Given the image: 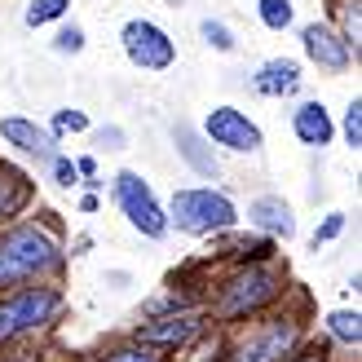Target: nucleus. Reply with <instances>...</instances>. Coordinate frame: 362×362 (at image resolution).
Returning a JSON list of instances; mask_svg holds the SVG:
<instances>
[{"label":"nucleus","instance_id":"4","mask_svg":"<svg viewBox=\"0 0 362 362\" xmlns=\"http://www.w3.org/2000/svg\"><path fill=\"white\" fill-rule=\"evenodd\" d=\"M66 310V296L53 283H35V287H18V292L0 296V345L23 340L31 332H45L49 322H58Z\"/></svg>","mask_w":362,"mask_h":362},{"label":"nucleus","instance_id":"31","mask_svg":"<svg viewBox=\"0 0 362 362\" xmlns=\"http://www.w3.org/2000/svg\"><path fill=\"white\" fill-rule=\"evenodd\" d=\"M287 362H332V358L322 354V349H300L296 358H287Z\"/></svg>","mask_w":362,"mask_h":362},{"label":"nucleus","instance_id":"10","mask_svg":"<svg viewBox=\"0 0 362 362\" xmlns=\"http://www.w3.org/2000/svg\"><path fill=\"white\" fill-rule=\"evenodd\" d=\"M300 49H305V58H310L318 71H332V76L349 71V62L358 58V53L345 45V35H340L336 27H327V23H305L300 27Z\"/></svg>","mask_w":362,"mask_h":362},{"label":"nucleus","instance_id":"1","mask_svg":"<svg viewBox=\"0 0 362 362\" xmlns=\"http://www.w3.org/2000/svg\"><path fill=\"white\" fill-rule=\"evenodd\" d=\"M62 265H66V252L53 239V230H45L40 221H23L0 234V287L40 283L49 274H58Z\"/></svg>","mask_w":362,"mask_h":362},{"label":"nucleus","instance_id":"27","mask_svg":"<svg viewBox=\"0 0 362 362\" xmlns=\"http://www.w3.org/2000/svg\"><path fill=\"white\" fill-rule=\"evenodd\" d=\"M49 168H53V181H58V186H80V173H76V159H66V155H53L49 159Z\"/></svg>","mask_w":362,"mask_h":362},{"label":"nucleus","instance_id":"26","mask_svg":"<svg viewBox=\"0 0 362 362\" xmlns=\"http://www.w3.org/2000/svg\"><path fill=\"white\" fill-rule=\"evenodd\" d=\"M340 133H345V141H349L354 151L362 146V102H358V98L345 106V119H340Z\"/></svg>","mask_w":362,"mask_h":362},{"label":"nucleus","instance_id":"6","mask_svg":"<svg viewBox=\"0 0 362 362\" xmlns=\"http://www.w3.org/2000/svg\"><path fill=\"white\" fill-rule=\"evenodd\" d=\"M111 199H115V208L124 212V221H129L137 234H146V239H164V234H168V212L155 199V190L146 186V177H141V173H133V168L115 173Z\"/></svg>","mask_w":362,"mask_h":362},{"label":"nucleus","instance_id":"19","mask_svg":"<svg viewBox=\"0 0 362 362\" xmlns=\"http://www.w3.org/2000/svg\"><path fill=\"white\" fill-rule=\"evenodd\" d=\"M98 362H168V354H159V349H151V345H141V340H119V345H111Z\"/></svg>","mask_w":362,"mask_h":362},{"label":"nucleus","instance_id":"15","mask_svg":"<svg viewBox=\"0 0 362 362\" xmlns=\"http://www.w3.org/2000/svg\"><path fill=\"white\" fill-rule=\"evenodd\" d=\"M173 141H177V155L199 173V177H221V159L208 146V137L190 129V124H173Z\"/></svg>","mask_w":362,"mask_h":362},{"label":"nucleus","instance_id":"13","mask_svg":"<svg viewBox=\"0 0 362 362\" xmlns=\"http://www.w3.org/2000/svg\"><path fill=\"white\" fill-rule=\"evenodd\" d=\"M300 62L296 58H265L257 71H252V93L261 98H292L300 88Z\"/></svg>","mask_w":362,"mask_h":362},{"label":"nucleus","instance_id":"30","mask_svg":"<svg viewBox=\"0 0 362 362\" xmlns=\"http://www.w3.org/2000/svg\"><path fill=\"white\" fill-rule=\"evenodd\" d=\"M76 173H80V177H88V186H98V159H93V155L76 159Z\"/></svg>","mask_w":362,"mask_h":362},{"label":"nucleus","instance_id":"25","mask_svg":"<svg viewBox=\"0 0 362 362\" xmlns=\"http://www.w3.org/2000/svg\"><path fill=\"white\" fill-rule=\"evenodd\" d=\"M88 129V115L84 111H71V106H62L58 115H53V124H49V133L58 137V133H84Z\"/></svg>","mask_w":362,"mask_h":362},{"label":"nucleus","instance_id":"21","mask_svg":"<svg viewBox=\"0 0 362 362\" xmlns=\"http://www.w3.org/2000/svg\"><path fill=\"white\" fill-rule=\"evenodd\" d=\"M66 9H71V0H31L23 23L27 27H49V23H58V18H66Z\"/></svg>","mask_w":362,"mask_h":362},{"label":"nucleus","instance_id":"23","mask_svg":"<svg viewBox=\"0 0 362 362\" xmlns=\"http://www.w3.org/2000/svg\"><path fill=\"white\" fill-rule=\"evenodd\" d=\"M84 27L80 23H66L58 35H53V53H62V58H76V53H84Z\"/></svg>","mask_w":362,"mask_h":362},{"label":"nucleus","instance_id":"9","mask_svg":"<svg viewBox=\"0 0 362 362\" xmlns=\"http://www.w3.org/2000/svg\"><path fill=\"white\" fill-rule=\"evenodd\" d=\"M199 133L208 137V146H221L230 155H257L265 146V133L257 129V119H247V111H239V106H212Z\"/></svg>","mask_w":362,"mask_h":362},{"label":"nucleus","instance_id":"2","mask_svg":"<svg viewBox=\"0 0 362 362\" xmlns=\"http://www.w3.org/2000/svg\"><path fill=\"white\" fill-rule=\"evenodd\" d=\"M283 292H287V279H283L279 265H269V261L234 265V274L216 287V296H212V318H216V322L257 318V314L269 310V305H274Z\"/></svg>","mask_w":362,"mask_h":362},{"label":"nucleus","instance_id":"5","mask_svg":"<svg viewBox=\"0 0 362 362\" xmlns=\"http://www.w3.org/2000/svg\"><path fill=\"white\" fill-rule=\"evenodd\" d=\"M305 349V322L296 314H274L257 322L221 362H287Z\"/></svg>","mask_w":362,"mask_h":362},{"label":"nucleus","instance_id":"14","mask_svg":"<svg viewBox=\"0 0 362 362\" xmlns=\"http://www.w3.org/2000/svg\"><path fill=\"white\" fill-rule=\"evenodd\" d=\"M292 133H296L300 146L322 151V146H332L336 124H332V115H327V106H322V102H300L296 111H292Z\"/></svg>","mask_w":362,"mask_h":362},{"label":"nucleus","instance_id":"16","mask_svg":"<svg viewBox=\"0 0 362 362\" xmlns=\"http://www.w3.org/2000/svg\"><path fill=\"white\" fill-rule=\"evenodd\" d=\"M31 204V177L9 164H0V221H9Z\"/></svg>","mask_w":362,"mask_h":362},{"label":"nucleus","instance_id":"29","mask_svg":"<svg viewBox=\"0 0 362 362\" xmlns=\"http://www.w3.org/2000/svg\"><path fill=\"white\" fill-rule=\"evenodd\" d=\"M98 141H102V146H111V151H119L124 141H129V133H124L119 124H106V129H98Z\"/></svg>","mask_w":362,"mask_h":362},{"label":"nucleus","instance_id":"17","mask_svg":"<svg viewBox=\"0 0 362 362\" xmlns=\"http://www.w3.org/2000/svg\"><path fill=\"white\" fill-rule=\"evenodd\" d=\"M322 327H327V336L336 340V345H345V349L362 345V318H358V310H332L327 318H322Z\"/></svg>","mask_w":362,"mask_h":362},{"label":"nucleus","instance_id":"24","mask_svg":"<svg viewBox=\"0 0 362 362\" xmlns=\"http://www.w3.org/2000/svg\"><path fill=\"white\" fill-rule=\"evenodd\" d=\"M340 35H345V45L358 53V40H362V23H358V0H345V9H340Z\"/></svg>","mask_w":362,"mask_h":362},{"label":"nucleus","instance_id":"3","mask_svg":"<svg viewBox=\"0 0 362 362\" xmlns=\"http://www.w3.org/2000/svg\"><path fill=\"white\" fill-rule=\"evenodd\" d=\"M168 230L177 226L181 234H194V239H208V234H226L239 226V208L226 190H212V186H186V190H173L168 199Z\"/></svg>","mask_w":362,"mask_h":362},{"label":"nucleus","instance_id":"18","mask_svg":"<svg viewBox=\"0 0 362 362\" xmlns=\"http://www.w3.org/2000/svg\"><path fill=\"white\" fill-rule=\"evenodd\" d=\"M226 257H234L239 265H247V261H269V257H274V239H265V234H234Z\"/></svg>","mask_w":362,"mask_h":362},{"label":"nucleus","instance_id":"7","mask_svg":"<svg viewBox=\"0 0 362 362\" xmlns=\"http://www.w3.org/2000/svg\"><path fill=\"white\" fill-rule=\"evenodd\" d=\"M119 45H124V58L137 71H168L177 62L173 35L159 23H151V18H129V23L119 27Z\"/></svg>","mask_w":362,"mask_h":362},{"label":"nucleus","instance_id":"28","mask_svg":"<svg viewBox=\"0 0 362 362\" xmlns=\"http://www.w3.org/2000/svg\"><path fill=\"white\" fill-rule=\"evenodd\" d=\"M340 230H345V212H327V221H322V226L314 230V247H322V243L340 239Z\"/></svg>","mask_w":362,"mask_h":362},{"label":"nucleus","instance_id":"12","mask_svg":"<svg viewBox=\"0 0 362 362\" xmlns=\"http://www.w3.org/2000/svg\"><path fill=\"white\" fill-rule=\"evenodd\" d=\"M247 226L257 234H265V239H292L296 216H292V204L283 194H261L247 204Z\"/></svg>","mask_w":362,"mask_h":362},{"label":"nucleus","instance_id":"22","mask_svg":"<svg viewBox=\"0 0 362 362\" xmlns=\"http://www.w3.org/2000/svg\"><path fill=\"white\" fill-rule=\"evenodd\" d=\"M199 35H204V45H208V49H216V53H234V49H239L234 31L221 23V18H204V23H199Z\"/></svg>","mask_w":362,"mask_h":362},{"label":"nucleus","instance_id":"8","mask_svg":"<svg viewBox=\"0 0 362 362\" xmlns=\"http://www.w3.org/2000/svg\"><path fill=\"white\" fill-rule=\"evenodd\" d=\"M204 327H208V314L199 310V305H190V310H177V314H159V318L137 322L133 340H141V345H151L159 354H181V349L194 345Z\"/></svg>","mask_w":362,"mask_h":362},{"label":"nucleus","instance_id":"11","mask_svg":"<svg viewBox=\"0 0 362 362\" xmlns=\"http://www.w3.org/2000/svg\"><path fill=\"white\" fill-rule=\"evenodd\" d=\"M0 137H5L9 146H18L23 155L40 159V164H49V159L58 155V137H53L45 124L23 119V115H5V119H0Z\"/></svg>","mask_w":362,"mask_h":362},{"label":"nucleus","instance_id":"20","mask_svg":"<svg viewBox=\"0 0 362 362\" xmlns=\"http://www.w3.org/2000/svg\"><path fill=\"white\" fill-rule=\"evenodd\" d=\"M257 18H261V27H269V31H287L296 23V5H292V0H257Z\"/></svg>","mask_w":362,"mask_h":362}]
</instances>
